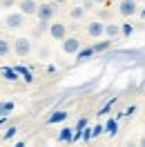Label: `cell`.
Masks as SVG:
<instances>
[{"label":"cell","instance_id":"1","mask_svg":"<svg viewBox=\"0 0 145 147\" xmlns=\"http://www.w3.org/2000/svg\"><path fill=\"white\" fill-rule=\"evenodd\" d=\"M38 22H51L56 16V2H40L38 5Z\"/></svg>","mask_w":145,"mask_h":147},{"label":"cell","instance_id":"2","mask_svg":"<svg viewBox=\"0 0 145 147\" xmlns=\"http://www.w3.org/2000/svg\"><path fill=\"white\" fill-rule=\"evenodd\" d=\"M81 49H83V45H81V40H78L76 36H67L63 40V51L67 56H76Z\"/></svg>","mask_w":145,"mask_h":147},{"label":"cell","instance_id":"3","mask_svg":"<svg viewBox=\"0 0 145 147\" xmlns=\"http://www.w3.org/2000/svg\"><path fill=\"white\" fill-rule=\"evenodd\" d=\"M11 47H14V51H16L20 58H25V56L31 54V40H29V38H16Z\"/></svg>","mask_w":145,"mask_h":147},{"label":"cell","instance_id":"4","mask_svg":"<svg viewBox=\"0 0 145 147\" xmlns=\"http://www.w3.org/2000/svg\"><path fill=\"white\" fill-rule=\"evenodd\" d=\"M136 11H138V2H136V0H121V2H118V13H121L123 18L134 16Z\"/></svg>","mask_w":145,"mask_h":147},{"label":"cell","instance_id":"5","mask_svg":"<svg viewBox=\"0 0 145 147\" xmlns=\"http://www.w3.org/2000/svg\"><path fill=\"white\" fill-rule=\"evenodd\" d=\"M49 36L54 38V40L63 42L65 38H67V27H65L63 22H54V25H49Z\"/></svg>","mask_w":145,"mask_h":147},{"label":"cell","instance_id":"6","mask_svg":"<svg viewBox=\"0 0 145 147\" xmlns=\"http://www.w3.org/2000/svg\"><path fill=\"white\" fill-rule=\"evenodd\" d=\"M18 7H20V13H22V16H36L38 13V2L36 0H20Z\"/></svg>","mask_w":145,"mask_h":147},{"label":"cell","instance_id":"7","mask_svg":"<svg viewBox=\"0 0 145 147\" xmlns=\"http://www.w3.org/2000/svg\"><path fill=\"white\" fill-rule=\"evenodd\" d=\"M87 34H89L91 38L105 36V22H103V20H91L89 25H87Z\"/></svg>","mask_w":145,"mask_h":147},{"label":"cell","instance_id":"8","mask_svg":"<svg viewBox=\"0 0 145 147\" xmlns=\"http://www.w3.org/2000/svg\"><path fill=\"white\" fill-rule=\"evenodd\" d=\"M5 25H7V29H20L22 25H25V16L22 13H9L7 18H5Z\"/></svg>","mask_w":145,"mask_h":147},{"label":"cell","instance_id":"9","mask_svg":"<svg viewBox=\"0 0 145 147\" xmlns=\"http://www.w3.org/2000/svg\"><path fill=\"white\" fill-rule=\"evenodd\" d=\"M109 47H112V40H100V42H94L91 49H94V54H103V51H107Z\"/></svg>","mask_w":145,"mask_h":147},{"label":"cell","instance_id":"10","mask_svg":"<svg viewBox=\"0 0 145 147\" xmlns=\"http://www.w3.org/2000/svg\"><path fill=\"white\" fill-rule=\"evenodd\" d=\"M105 36H109V38H118V36H121V27H118V25H114V22L105 25Z\"/></svg>","mask_w":145,"mask_h":147},{"label":"cell","instance_id":"11","mask_svg":"<svg viewBox=\"0 0 145 147\" xmlns=\"http://www.w3.org/2000/svg\"><path fill=\"white\" fill-rule=\"evenodd\" d=\"M11 49H14V47L9 45V40L0 38V58H7V56L11 54Z\"/></svg>","mask_w":145,"mask_h":147},{"label":"cell","instance_id":"12","mask_svg":"<svg viewBox=\"0 0 145 147\" xmlns=\"http://www.w3.org/2000/svg\"><path fill=\"white\" fill-rule=\"evenodd\" d=\"M91 56H94V49H91V47H85V49H81V51L76 54V60L83 63V60H87V58H91Z\"/></svg>","mask_w":145,"mask_h":147},{"label":"cell","instance_id":"13","mask_svg":"<svg viewBox=\"0 0 145 147\" xmlns=\"http://www.w3.org/2000/svg\"><path fill=\"white\" fill-rule=\"evenodd\" d=\"M74 129H69V127H65L63 131H60V134H58V140H60V143H69V140H72L74 138V134H72Z\"/></svg>","mask_w":145,"mask_h":147},{"label":"cell","instance_id":"14","mask_svg":"<svg viewBox=\"0 0 145 147\" xmlns=\"http://www.w3.org/2000/svg\"><path fill=\"white\" fill-rule=\"evenodd\" d=\"M69 16H72L74 20H81L83 16H85V7H81V5H78V7H72V11H69Z\"/></svg>","mask_w":145,"mask_h":147},{"label":"cell","instance_id":"15","mask_svg":"<svg viewBox=\"0 0 145 147\" xmlns=\"http://www.w3.org/2000/svg\"><path fill=\"white\" fill-rule=\"evenodd\" d=\"M11 109H14V102H11V100L0 102V116H2V118H5V116H7V114H9Z\"/></svg>","mask_w":145,"mask_h":147},{"label":"cell","instance_id":"16","mask_svg":"<svg viewBox=\"0 0 145 147\" xmlns=\"http://www.w3.org/2000/svg\"><path fill=\"white\" fill-rule=\"evenodd\" d=\"M67 118V111H54V116H49V123H60Z\"/></svg>","mask_w":145,"mask_h":147},{"label":"cell","instance_id":"17","mask_svg":"<svg viewBox=\"0 0 145 147\" xmlns=\"http://www.w3.org/2000/svg\"><path fill=\"white\" fill-rule=\"evenodd\" d=\"M14 5H16V0H0V7H2V9H9Z\"/></svg>","mask_w":145,"mask_h":147},{"label":"cell","instance_id":"18","mask_svg":"<svg viewBox=\"0 0 145 147\" xmlns=\"http://www.w3.org/2000/svg\"><path fill=\"white\" fill-rule=\"evenodd\" d=\"M16 131H18L16 127H9L7 131H5V138H7V140H9V138H14V136H16Z\"/></svg>","mask_w":145,"mask_h":147},{"label":"cell","instance_id":"19","mask_svg":"<svg viewBox=\"0 0 145 147\" xmlns=\"http://www.w3.org/2000/svg\"><path fill=\"white\" fill-rule=\"evenodd\" d=\"M5 76H7V80H16V74L9 71V69H5Z\"/></svg>","mask_w":145,"mask_h":147},{"label":"cell","instance_id":"20","mask_svg":"<svg viewBox=\"0 0 145 147\" xmlns=\"http://www.w3.org/2000/svg\"><path fill=\"white\" fill-rule=\"evenodd\" d=\"M123 34H125V36H129V34H132V25H125V27H123Z\"/></svg>","mask_w":145,"mask_h":147},{"label":"cell","instance_id":"21","mask_svg":"<svg viewBox=\"0 0 145 147\" xmlns=\"http://www.w3.org/2000/svg\"><path fill=\"white\" fill-rule=\"evenodd\" d=\"M91 5H103V2H105V0H89Z\"/></svg>","mask_w":145,"mask_h":147},{"label":"cell","instance_id":"22","mask_svg":"<svg viewBox=\"0 0 145 147\" xmlns=\"http://www.w3.org/2000/svg\"><path fill=\"white\" fill-rule=\"evenodd\" d=\"M138 147H145V136L141 138V140H138Z\"/></svg>","mask_w":145,"mask_h":147},{"label":"cell","instance_id":"23","mask_svg":"<svg viewBox=\"0 0 145 147\" xmlns=\"http://www.w3.org/2000/svg\"><path fill=\"white\" fill-rule=\"evenodd\" d=\"M51 2H56V5H65L67 0H51Z\"/></svg>","mask_w":145,"mask_h":147},{"label":"cell","instance_id":"24","mask_svg":"<svg viewBox=\"0 0 145 147\" xmlns=\"http://www.w3.org/2000/svg\"><path fill=\"white\" fill-rule=\"evenodd\" d=\"M76 2H81V5H85V2H87V0H76Z\"/></svg>","mask_w":145,"mask_h":147},{"label":"cell","instance_id":"25","mask_svg":"<svg viewBox=\"0 0 145 147\" xmlns=\"http://www.w3.org/2000/svg\"><path fill=\"white\" fill-rule=\"evenodd\" d=\"M16 147H25V145H22V143H18V145H16Z\"/></svg>","mask_w":145,"mask_h":147},{"label":"cell","instance_id":"26","mask_svg":"<svg viewBox=\"0 0 145 147\" xmlns=\"http://www.w3.org/2000/svg\"><path fill=\"white\" fill-rule=\"evenodd\" d=\"M118 2H121V0H118Z\"/></svg>","mask_w":145,"mask_h":147}]
</instances>
